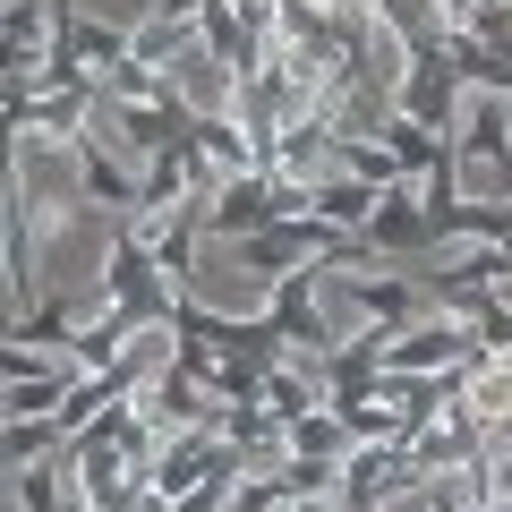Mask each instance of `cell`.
Returning <instances> with one entry per match:
<instances>
[{"label":"cell","instance_id":"1","mask_svg":"<svg viewBox=\"0 0 512 512\" xmlns=\"http://www.w3.org/2000/svg\"><path fill=\"white\" fill-rule=\"evenodd\" d=\"M427 487H436V470L419 461L410 436H376L342 461V504L350 512H427Z\"/></svg>","mask_w":512,"mask_h":512},{"label":"cell","instance_id":"2","mask_svg":"<svg viewBox=\"0 0 512 512\" xmlns=\"http://www.w3.org/2000/svg\"><path fill=\"white\" fill-rule=\"evenodd\" d=\"M94 291L111 299L120 316H137V325H171V308H180V291H171V274L154 265V248L128 222H103V256H94Z\"/></svg>","mask_w":512,"mask_h":512},{"label":"cell","instance_id":"3","mask_svg":"<svg viewBox=\"0 0 512 512\" xmlns=\"http://www.w3.org/2000/svg\"><path fill=\"white\" fill-rule=\"evenodd\" d=\"M137 52V35H128L120 18H94V9H60V52L52 60H69V69H86L94 86H103L120 60Z\"/></svg>","mask_w":512,"mask_h":512},{"label":"cell","instance_id":"4","mask_svg":"<svg viewBox=\"0 0 512 512\" xmlns=\"http://www.w3.org/2000/svg\"><path fill=\"white\" fill-rule=\"evenodd\" d=\"M376 205H384V188H376V180H359V171H333V180L316 188L308 214H316V222H333L342 239H359L367 222H376Z\"/></svg>","mask_w":512,"mask_h":512},{"label":"cell","instance_id":"5","mask_svg":"<svg viewBox=\"0 0 512 512\" xmlns=\"http://www.w3.org/2000/svg\"><path fill=\"white\" fill-rule=\"evenodd\" d=\"M69 393H77V376H18L0 393V419H60Z\"/></svg>","mask_w":512,"mask_h":512},{"label":"cell","instance_id":"6","mask_svg":"<svg viewBox=\"0 0 512 512\" xmlns=\"http://www.w3.org/2000/svg\"><path fill=\"white\" fill-rule=\"evenodd\" d=\"M282 512H350V504H342V487H299Z\"/></svg>","mask_w":512,"mask_h":512}]
</instances>
